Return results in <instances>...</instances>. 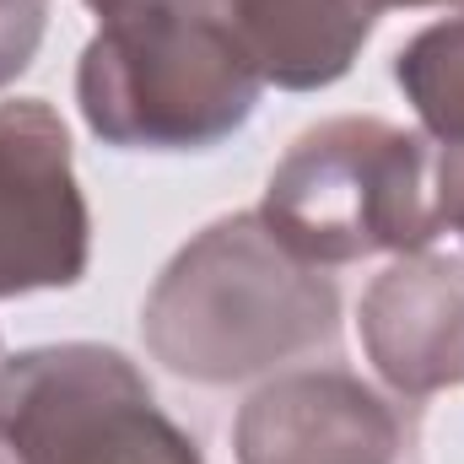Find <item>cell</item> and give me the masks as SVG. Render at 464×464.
<instances>
[{
    "instance_id": "6da1fadb",
    "label": "cell",
    "mask_w": 464,
    "mask_h": 464,
    "mask_svg": "<svg viewBox=\"0 0 464 464\" xmlns=\"http://www.w3.org/2000/svg\"><path fill=\"white\" fill-rule=\"evenodd\" d=\"M335 330L341 292L330 270L297 259L259 211H237L195 232L140 308L146 351L173 378L206 389L308 356L330 346Z\"/></svg>"
},
{
    "instance_id": "7a4b0ae2",
    "label": "cell",
    "mask_w": 464,
    "mask_h": 464,
    "mask_svg": "<svg viewBox=\"0 0 464 464\" xmlns=\"http://www.w3.org/2000/svg\"><path fill=\"white\" fill-rule=\"evenodd\" d=\"M265 82L206 0H109L76 65V103L124 151H206L237 135Z\"/></svg>"
},
{
    "instance_id": "3957f363",
    "label": "cell",
    "mask_w": 464,
    "mask_h": 464,
    "mask_svg": "<svg viewBox=\"0 0 464 464\" xmlns=\"http://www.w3.org/2000/svg\"><path fill=\"white\" fill-rule=\"evenodd\" d=\"M259 217L319 270L372 254H421L443 232L432 206V140L389 119H324L286 146Z\"/></svg>"
},
{
    "instance_id": "277c9868",
    "label": "cell",
    "mask_w": 464,
    "mask_h": 464,
    "mask_svg": "<svg viewBox=\"0 0 464 464\" xmlns=\"http://www.w3.org/2000/svg\"><path fill=\"white\" fill-rule=\"evenodd\" d=\"M0 432L16 464H206L140 367L92 341L5 356Z\"/></svg>"
},
{
    "instance_id": "5b68a950",
    "label": "cell",
    "mask_w": 464,
    "mask_h": 464,
    "mask_svg": "<svg viewBox=\"0 0 464 464\" xmlns=\"http://www.w3.org/2000/svg\"><path fill=\"white\" fill-rule=\"evenodd\" d=\"M87 259L92 217L60 114L44 98L0 103V297L76 286Z\"/></svg>"
},
{
    "instance_id": "8992f818",
    "label": "cell",
    "mask_w": 464,
    "mask_h": 464,
    "mask_svg": "<svg viewBox=\"0 0 464 464\" xmlns=\"http://www.w3.org/2000/svg\"><path fill=\"white\" fill-rule=\"evenodd\" d=\"M411 427L389 394L346 367H297L248 394L232 427L237 464H405Z\"/></svg>"
},
{
    "instance_id": "52a82bcc",
    "label": "cell",
    "mask_w": 464,
    "mask_h": 464,
    "mask_svg": "<svg viewBox=\"0 0 464 464\" xmlns=\"http://www.w3.org/2000/svg\"><path fill=\"white\" fill-rule=\"evenodd\" d=\"M356 335L378 378L427 400L464 383V259L400 254L356 303Z\"/></svg>"
},
{
    "instance_id": "ba28073f",
    "label": "cell",
    "mask_w": 464,
    "mask_h": 464,
    "mask_svg": "<svg viewBox=\"0 0 464 464\" xmlns=\"http://www.w3.org/2000/svg\"><path fill=\"white\" fill-rule=\"evenodd\" d=\"M265 87L314 92L351 71L378 11L362 0H206Z\"/></svg>"
},
{
    "instance_id": "9c48e42d",
    "label": "cell",
    "mask_w": 464,
    "mask_h": 464,
    "mask_svg": "<svg viewBox=\"0 0 464 464\" xmlns=\"http://www.w3.org/2000/svg\"><path fill=\"white\" fill-rule=\"evenodd\" d=\"M394 82L438 146L464 140V16L416 33L394 54Z\"/></svg>"
},
{
    "instance_id": "30bf717a",
    "label": "cell",
    "mask_w": 464,
    "mask_h": 464,
    "mask_svg": "<svg viewBox=\"0 0 464 464\" xmlns=\"http://www.w3.org/2000/svg\"><path fill=\"white\" fill-rule=\"evenodd\" d=\"M44 27H49V0H0V87H11L33 65Z\"/></svg>"
},
{
    "instance_id": "8fae6325",
    "label": "cell",
    "mask_w": 464,
    "mask_h": 464,
    "mask_svg": "<svg viewBox=\"0 0 464 464\" xmlns=\"http://www.w3.org/2000/svg\"><path fill=\"white\" fill-rule=\"evenodd\" d=\"M432 206L438 227H449L464 243V140L432 151Z\"/></svg>"
},
{
    "instance_id": "7c38bea8",
    "label": "cell",
    "mask_w": 464,
    "mask_h": 464,
    "mask_svg": "<svg viewBox=\"0 0 464 464\" xmlns=\"http://www.w3.org/2000/svg\"><path fill=\"white\" fill-rule=\"evenodd\" d=\"M367 11H394V5H464V0H362Z\"/></svg>"
},
{
    "instance_id": "4fadbf2b",
    "label": "cell",
    "mask_w": 464,
    "mask_h": 464,
    "mask_svg": "<svg viewBox=\"0 0 464 464\" xmlns=\"http://www.w3.org/2000/svg\"><path fill=\"white\" fill-rule=\"evenodd\" d=\"M0 464H16V454H11V443H5V432H0Z\"/></svg>"
},
{
    "instance_id": "5bb4252c",
    "label": "cell",
    "mask_w": 464,
    "mask_h": 464,
    "mask_svg": "<svg viewBox=\"0 0 464 464\" xmlns=\"http://www.w3.org/2000/svg\"><path fill=\"white\" fill-rule=\"evenodd\" d=\"M87 5H92V11H103V5H109V0H87Z\"/></svg>"
}]
</instances>
